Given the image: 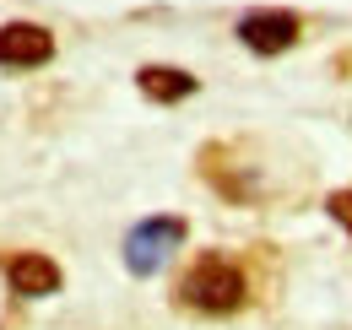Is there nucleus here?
Returning a JSON list of instances; mask_svg holds the SVG:
<instances>
[{"mask_svg":"<svg viewBox=\"0 0 352 330\" xmlns=\"http://www.w3.org/2000/svg\"><path fill=\"white\" fill-rule=\"evenodd\" d=\"M179 298H184L190 309H201V314H233V309L244 303V271H239L233 260H222V254H206V260H195L190 276L179 282Z\"/></svg>","mask_w":352,"mask_h":330,"instance_id":"1","label":"nucleus"},{"mask_svg":"<svg viewBox=\"0 0 352 330\" xmlns=\"http://www.w3.org/2000/svg\"><path fill=\"white\" fill-rule=\"evenodd\" d=\"M179 244H184V222L179 217H146V222H135L131 239H125V265L135 276H152V271L168 265V254Z\"/></svg>","mask_w":352,"mask_h":330,"instance_id":"2","label":"nucleus"},{"mask_svg":"<svg viewBox=\"0 0 352 330\" xmlns=\"http://www.w3.org/2000/svg\"><path fill=\"white\" fill-rule=\"evenodd\" d=\"M54 60V33L38 22H6L0 28V65L28 71V65H49Z\"/></svg>","mask_w":352,"mask_h":330,"instance_id":"3","label":"nucleus"},{"mask_svg":"<svg viewBox=\"0 0 352 330\" xmlns=\"http://www.w3.org/2000/svg\"><path fill=\"white\" fill-rule=\"evenodd\" d=\"M239 38L250 43L255 54H282L298 43V16L293 11H250L239 22Z\"/></svg>","mask_w":352,"mask_h":330,"instance_id":"4","label":"nucleus"},{"mask_svg":"<svg viewBox=\"0 0 352 330\" xmlns=\"http://www.w3.org/2000/svg\"><path fill=\"white\" fill-rule=\"evenodd\" d=\"M6 276H11V287L22 292V298H49V292H60V265H54L49 254H16V260L6 265Z\"/></svg>","mask_w":352,"mask_h":330,"instance_id":"5","label":"nucleus"},{"mask_svg":"<svg viewBox=\"0 0 352 330\" xmlns=\"http://www.w3.org/2000/svg\"><path fill=\"white\" fill-rule=\"evenodd\" d=\"M141 92H146L152 103H179V98L195 92V76H190V71H174V65H146V71H141Z\"/></svg>","mask_w":352,"mask_h":330,"instance_id":"6","label":"nucleus"},{"mask_svg":"<svg viewBox=\"0 0 352 330\" xmlns=\"http://www.w3.org/2000/svg\"><path fill=\"white\" fill-rule=\"evenodd\" d=\"M331 211H336V217L352 228V195H331Z\"/></svg>","mask_w":352,"mask_h":330,"instance_id":"7","label":"nucleus"}]
</instances>
